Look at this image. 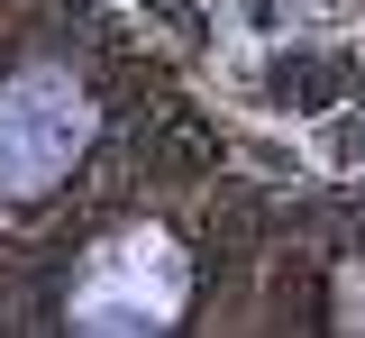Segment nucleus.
Returning a JSON list of instances; mask_svg holds the SVG:
<instances>
[{
    "instance_id": "nucleus-1",
    "label": "nucleus",
    "mask_w": 365,
    "mask_h": 338,
    "mask_svg": "<svg viewBox=\"0 0 365 338\" xmlns=\"http://www.w3.org/2000/svg\"><path fill=\"white\" fill-rule=\"evenodd\" d=\"M91 146V101L64 64H28L0 83V201H37Z\"/></svg>"
},
{
    "instance_id": "nucleus-2",
    "label": "nucleus",
    "mask_w": 365,
    "mask_h": 338,
    "mask_svg": "<svg viewBox=\"0 0 365 338\" xmlns=\"http://www.w3.org/2000/svg\"><path fill=\"white\" fill-rule=\"evenodd\" d=\"M182 311V247L155 229L91 247L83 284H73V329H165Z\"/></svg>"
}]
</instances>
